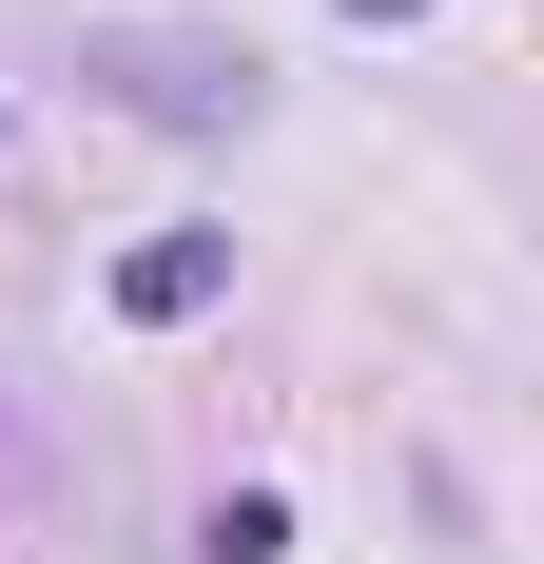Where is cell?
<instances>
[{
    "instance_id": "1",
    "label": "cell",
    "mask_w": 544,
    "mask_h": 564,
    "mask_svg": "<svg viewBox=\"0 0 544 564\" xmlns=\"http://www.w3.org/2000/svg\"><path fill=\"white\" fill-rule=\"evenodd\" d=\"M215 273H233V234H156V253L117 273V312H137V332H175V312H215Z\"/></svg>"
},
{
    "instance_id": "2",
    "label": "cell",
    "mask_w": 544,
    "mask_h": 564,
    "mask_svg": "<svg viewBox=\"0 0 544 564\" xmlns=\"http://www.w3.org/2000/svg\"><path fill=\"white\" fill-rule=\"evenodd\" d=\"M195 564H292V507H272V487H215V507H195Z\"/></svg>"
},
{
    "instance_id": "3",
    "label": "cell",
    "mask_w": 544,
    "mask_h": 564,
    "mask_svg": "<svg viewBox=\"0 0 544 564\" xmlns=\"http://www.w3.org/2000/svg\"><path fill=\"white\" fill-rule=\"evenodd\" d=\"M350 20H409V0H350Z\"/></svg>"
}]
</instances>
